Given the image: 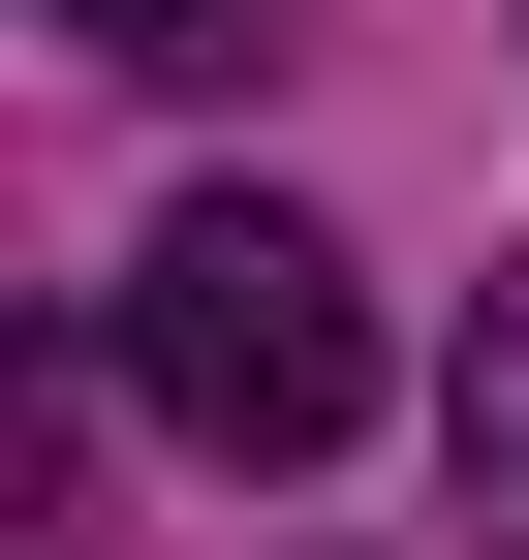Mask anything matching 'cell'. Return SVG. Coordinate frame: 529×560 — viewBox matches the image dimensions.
Listing matches in <instances>:
<instances>
[{"instance_id":"6da1fadb","label":"cell","mask_w":529,"mask_h":560,"mask_svg":"<svg viewBox=\"0 0 529 560\" xmlns=\"http://www.w3.org/2000/svg\"><path fill=\"white\" fill-rule=\"evenodd\" d=\"M125 374H156L219 467H343V436H374V280L311 249V219H249V187H219V219L125 249Z\"/></svg>"},{"instance_id":"7a4b0ae2","label":"cell","mask_w":529,"mask_h":560,"mask_svg":"<svg viewBox=\"0 0 529 560\" xmlns=\"http://www.w3.org/2000/svg\"><path fill=\"white\" fill-rule=\"evenodd\" d=\"M436 436H468V529L529 560V249H498V312H468V374H436Z\"/></svg>"},{"instance_id":"3957f363","label":"cell","mask_w":529,"mask_h":560,"mask_svg":"<svg viewBox=\"0 0 529 560\" xmlns=\"http://www.w3.org/2000/svg\"><path fill=\"white\" fill-rule=\"evenodd\" d=\"M94 62H249V0H62Z\"/></svg>"}]
</instances>
